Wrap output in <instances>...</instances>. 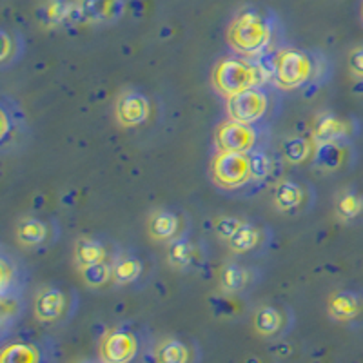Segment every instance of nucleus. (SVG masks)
Listing matches in <instances>:
<instances>
[{
	"mask_svg": "<svg viewBox=\"0 0 363 363\" xmlns=\"http://www.w3.org/2000/svg\"><path fill=\"white\" fill-rule=\"evenodd\" d=\"M274 35L271 17L260 8L245 6L238 9L227 28V42L240 57H258L267 51Z\"/></svg>",
	"mask_w": 363,
	"mask_h": 363,
	"instance_id": "obj_1",
	"label": "nucleus"
},
{
	"mask_svg": "<svg viewBox=\"0 0 363 363\" xmlns=\"http://www.w3.org/2000/svg\"><path fill=\"white\" fill-rule=\"evenodd\" d=\"M264 80V73L258 62L244 57L222 58L213 71L215 89L225 99H231L251 87H260Z\"/></svg>",
	"mask_w": 363,
	"mask_h": 363,
	"instance_id": "obj_2",
	"label": "nucleus"
},
{
	"mask_svg": "<svg viewBox=\"0 0 363 363\" xmlns=\"http://www.w3.org/2000/svg\"><path fill=\"white\" fill-rule=\"evenodd\" d=\"M274 60V79L278 86L285 89H298L307 86L313 79L314 62L306 51L300 50H281L272 55Z\"/></svg>",
	"mask_w": 363,
	"mask_h": 363,
	"instance_id": "obj_3",
	"label": "nucleus"
},
{
	"mask_svg": "<svg viewBox=\"0 0 363 363\" xmlns=\"http://www.w3.org/2000/svg\"><path fill=\"white\" fill-rule=\"evenodd\" d=\"M140 354V336L128 327L108 330L100 340L99 359L104 363H135Z\"/></svg>",
	"mask_w": 363,
	"mask_h": 363,
	"instance_id": "obj_4",
	"label": "nucleus"
},
{
	"mask_svg": "<svg viewBox=\"0 0 363 363\" xmlns=\"http://www.w3.org/2000/svg\"><path fill=\"white\" fill-rule=\"evenodd\" d=\"M213 177L218 186L238 189L252 180L251 164L247 153H227L218 151L213 162Z\"/></svg>",
	"mask_w": 363,
	"mask_h": 363,
	"instance_id": "obj_5",
	"label": "nucleus"
},
{
	"mask_svg": "<svg viewBox=\"0 0 363 363\" xmlns=\"http://www.w3.org/2000/svg\"><path fill=\"white\" fill-rule=\"evenodd\" d=\"M269 109V96L262 87H251L238 95L227 99L229 118L240 124H258Z\"/></svg>",
	"mask_w": 363,
	"mask_h": 363,
	"instance_id": "obj_6",
	"label": "nucleus"
},
{
	"mask_svg": "<svg viewBox=\"0 0 363 363\" xmlns=\"http://www.w3.org/2000/svg\"><path fill=\"white\" fill-rule=\"evenodd\" d=\"M0 363H55V352L44 340H13L2 349Z\"/></svg>",
	"mask_w": 363,
	"mask_h": 363,
	"instance_id": "obj_7",
	"label": "nucleus"
},
{
	"mask_svg": "<svg viewBox=\"0 0 363 363\" xmlns=\"http://www.w3.org/2000/svg\"><path fill=\"white\" fill-rule=\"evenodd\" d=\"M258 135L255 125L240 124L235 120H227L216 129V147L227 153H249L256 147Z\"/></svg>",
	"mask_w": 363,
	"mask_h": 363,
	"instance_id": "obj_8",
	"label": "nucleus"
},
{
	"mask_svg": "<svg viewBox=\"0 0 363 363\" xmlns=\"http://www.w3.org/2000/svg\"><path fill=\"white\" fill-rule=\"evenodd\" d=\"M329 314L336 322L363 323V293L362 291L343 289L335 293L329 300Z\"/></svg>",
	"mask_w": 363,
	"mask_h": 363,
	"instance_id": "obj_9",
	"label": "nucleus"
},
{
	"mask_svg": "<svg viewBox=\"0 0 363 363\" xmlns=\"http://www.w3.org/2000/svg\"><path fill=\"white\" fill-rule=\"evenodd\" d=\"M352 147L347 140L322 142L314 155V165L323 171H338L351 164Z\"/></svg>",
	"mask_w": 363,
	"mask_h": 363,
	"instance_id": "obj_10",
	"label": "nucleus"
},
{
	"mask_svg": "<svg viewBox=\"0 0 363 363\" xmlns=\"http://www.w3.org/2000/svg\"><path fill=\"white\" fill-rule=\"evenodd\" d=\"M125 0H80L79 13L95 24H111L124 15Z\"/></svg>",
	"mask_w": 363,
	"mask_h": 363,
	"instance_id": "obj_11",
	"label": "nucleus"
},
{
	"mask_svg": "<svg viewBox=\"0 0 363 363\" xmlns=\"http://www.w3.org/2000/svg\"><path fill=\"white\" fill-rule=\"evenodd\" d=\"M66 311V296L58 287H45L35 298V314L40 322H57Z\"/></svg>",
	"mask_w": 363,
	"mask_h": 363,
	"instance_id": "obj_12",
	"label": "nucleus"
},
{
	"mask_svg": "<svg viewBox=\"0 0 363 363\" xmlns=\"http://www.w3.org/2000/svg\"><path fill=\"white\" fill-rule=\"evenodd\" d=\"M149 115V102L140 93H125L116 104V116L122 125H140Z\"/></svg>",
	"mask_w": 363,
	"mask_h": 363,
	"instance_id": "obj_13",
	"label": "nucleus"
},
{
	"mask_svg": "<svg viewBox=\"0 0 363 363\" xmlns=\"http://www.w3.org/2000/svg\"><path fill=\"white\" fill-rule=\"evenodd\" d=\"M0 115H2V128H0V144L2 147H8V144L15 142L18 138L21 131L24 129V116L18 109L17 102L9 100L8 96L2 99V106H0Z\"/></svg>",
	"mask_w": 363,
	"mask_h": 363,
	"instance_id": "obj_14",
	"label": "nucleus"
},
{
	"mask_svg": "<svg viewBox=\"0 0 363 363\" xmlns=\"http://www.w3.org/2000/svg\"><path fill=\"white\" fill-rule=\"evenodd\" d=\"M24 287V271L9 255L0 256V296H21Z\"/></svg>",
	"mask_w": 363,
	"mask_h": 363,
	"instance_id": "obj_15",
	"label": "nucleus"
},
{
	"mask_svg": "<svg viewBox=\"0 0 363 363\" xmlns=\"http://www.w3.org/2000/svg\"><path fill=\"white\" fill-rule=\"evenodd\" d=\"M352 131V124L347 120L338 118L335 115H323L316 125L318 142H336L349 140V135Z\"/></svg>",
	"mask_w": 363,
	"mask_h": 363,
	"instance_id": "obj_16",
	"label": "nucleus"
},
{
	"mask_svg": "<svg viewBox=\"0 0 363 363\" xmlns=\"http://www.w3.org/2000/svg\"><path fill=\"white\" fill-rule=\"evenodd\" d=\"M191 352L189 347L182 340L167 338L158 343L155 351V362L157 363H189Z\"/></svg>",
	"mask_w": 363,
	"mask_h": 363,
	"instance_id": "obj_17",
	"label": "nucleus"
},
{
	"mask_svg": "<svg viewBox=\"0 0 363 363\" xmlns=\"http://www.w3.org/2000/svg\"><path fill=\"white\" fill-rule=\"evenodd\" d=\"M142 272V264L136 256L124 255L118 256L113 265V278H115L116 284L128 285L131 281H135L136 278L140 277Z\"/></svg>",
	"mask_w": 363,
	"mask_h": 363,
	"instance_id": "obj_18",
	"label": "nucleus"
},
{
	"mask_svg": "<svg viewBox=\"0 0 363 363\" xmlns=\"http://www.w3.org/2000/svg\"><path fill=\"white\" fill-rule=\"evenodd\" d=\"M74 256H77V262L82 267H87V265L104 262V258H106V249H104L102 242H99V240L84 238L79 240L77 245H74Z\"/></svg>",
	"mask_w": 363,
	"mask_h": 363,
	"instance_id": "obj_19",
	"label": "nucleus"
},
{
	"mask_svg": "<svg viewBox=\"0 0 363 363\" xmlns=\"http://www.w3.org/2000/svg\"><path fill=\"white\" fill-rule=\"evenodd\" d=\"M48 236V227L38 218H26L18 223L17 238L24 245H38Z\"/></svg>",
	"mask_w": 363,
	"mask_h": 363,
	"instance_id": "obj_20",
	"label": "nucleus"
},
{
	"mask_svg": "<svg viewBox=\"0 0 363 363\" xmlns=\"http://www.w3.org/2000/svg\"><path fill=\"white\" fill-rule=\"evenodd\" d=\"M178 229V220L173 213L169 211H158L151 216V222H149V231L155 238L160 240H171L174 236Z\"/></svg>",
	"mask_w": 363,
	"mask_h": 363,
	"instance_id": "obj_21",
	"label": "nucleus"
},
{
	"mask_svg": "<svg viewBox=\"0 0 363 363\" xmlns=\"http://www.w3.org/2000/svg\"><path fill=\"white\" fill-rule=\"evenodd\" d=\"M255 325L258 329V333H262V335H277L281 327V314L274 307H264V309H260L258 314H256Z\"/></svg>",
	"mask_w": 363,
	"mask_h": 363,
	"instance_id": "obj_22",
	"label": "nucleus"
},
{
	"mask_svg": "<svg viewBox=\"0 0 363 363\" xmlns=\"http://www.w3.org/2000/svg\"><path fill=\"white\" fill-rule=\"evenodd\" d=\"M222 285L227 293H238L247 285V271L236 264H229L222 271Z\"/></svg>",
	"mask_w": 363,
	"mask_h": 363,
	"instance_id": "obj_23",
	"label": "nucleus"
},
{
	"mask_svg": "<svg viewBox=\"0 0 363 363\" xmlns=\"http://www.w3.org/2000/svg\"><path fill=\"white\" fill-rule=\"evenodd\" d=\"M256 244H258V231L249 223H242L238 231L229 238V245L236 252L251 251Z\"/></svg>",
	"mask_w": 363,
	"mask_h": 363,
	"instance_id": "obj_24",
	"label": "nucleus"
},
{
	"mask_svg": "<svg viewBox=\"0 0 363 363\" xmlns=\"http://www.w3.org/2000/svg\"><path fill=\"white\" fill-rule=\"evenodd\" d=\"M301 202V189L294 182H281L277 189V206L281 211H291Z\"/></svg>",
	"mask_w": 363,
	"mask_h": 363,
	"instance_id": "obj_25",
	"label": "nucleus"
},
{
	"mask_svg": "<svg viewBox=\"0 0 363 363\" xmlns=\"http://www.w3.org/2000/svg\"><path fill=\"white\" fill-rule=\"evenodd\" d=\"M338 213L347 220H356L363 216V194L345 193L340 196Z\"/></svg>",
	"mask_w": 363,
	"mask_h": 363,
	"instance_id": "obj_26",
	"label": "nucleus"
},
{
	"mask_svg": "<svg viewBox=\"0 0 363 363\" xmlns=\"http://www.w3.org/2000/svg\"><path fill=\"white\" fill-rule=\"evenodd\" d=\"M249 164H251V177L252 180H264L272 169V162L264 149L255 147L249 151Z\"/></svg>",
	"mask_w": 363,
	"mask_h": 363,
	"instance_id": "obj_27",
	"label": "nucleus"
},
{
	"mask_svg": "<svg viewBox=\"0 0 363 363\" xmlns=\"http://www.w3.org/2000/svg\"><path fill=\"white\" fill-rule=\"evenodd\" d=\"M84 280L91 285V287H100V285L108 284L109 278L113 274V267L106 262H99V264L87 265L82 271Z\"/></svg>",
	"mask_w": 363,
	"mask_h": 363,
	"instance_id": "obj_28",
	"label": "nucleus"
},
{
	"mask_svg": "<svg viewBox=\"0 0 363 363\" xmlns=\"http://www.w3.org/2000/svg\"><path fill=\"white\" fill-rule=\"evenodd\" d=\"M193 260V247L186 238L173 240L169 245V262L177 267H186Z\"/></svg>",
	"mask_w": 363,
	"mask_h": 363,
	"instance_id": "obj_29",
	"label": "nucleus"
},
{
	"mask_svg": "<svg viewBox=\"0 0 363 363\" xmlns=\"http://www.w3.org/2000/svg\"><path fill=\"white\" fill-rule=\"evenodd\" d=\"M2 327L8 329L9 322H15L22 313L21 296H2Z\"/></svg>",
	"mask_w": 363,
	"mask_h": 363,
	"instance_id": "obj_30",
	"label": "nucleus"
},
{
	"mask_svg": "<svg viewBox=\"0 0 363 363\" xmlns=\"http://www.w3.org/2000/svg\"><path fill=\"white\" fill-rule=\"evenodd\" d=\"M307 153H309V149H307V142L303 138H291L284 144L285 158L294 164H300L307 157Z\"/></svg>",
	"mask_w": 363,
	"mask_h": 363,
	"instance_id": "obj_31",
	"label": "nucleus"
},
{
	"mask_svg": "<svg viewBox=\"0 0 363 363\" xmlns=\"http://www.w3.org/2000/svg\"><path fill=\"white\" fill-rule=\"evenodd\" d=\"M240 227H242V222H238L236 218H231V216H222V218H218V222H216V231H218V235L225 240L231 238V236L238 231Z\"/></svg>",
	"mask_w": 363,
	"mask_h": 363,
	"instance_id": "obj_32",
	"label": "nucleus"
},
{
	"mask_svg": "<svg viewBox=\"0 0 363 363\" xmlns=\"http://www.w3.org/2000/svg\"><path fill=\"white\" fill-rule=\"evenodd\" d=\"M349 67H351V73L354 74L358 80H363V45L356 48L354 51L349 57Z\"/></svg>",
	"mask_w": 363,
	"mask_h": 363,
	"instance_id": "obj_33",
	"label": "nucleus"
},
{
	"mask_svg": "<svg viewBox=\"0 0 363 363\" xmlns=\"http://www.w3.org/2000/svg\"><path fill=\"white\" fill-rule=\"evenodd\" d=\"M359 17H362V22H363V0H362V4H359Z\"/></svg>",
	"mask_w": 363,
	"mask_h": 363,
	"instance_id": "obj_34",
	"label": "nucleus"
},
{
	"mask_svg": "<svg viewBox=\"0 0 363 363\" xmlns=\"http://www.w3.org/2000/svg\"><path fill=\"white\" fill-rule=\"evenodd\" d=\"M82 363H104V362H100V359H96V362H82Z\"/></svg>",
	"mask_w": 363,
	"mask_h": 363,
	"instance_id": "obj_35",
	"label": "nucleus"
}]
</instances>
